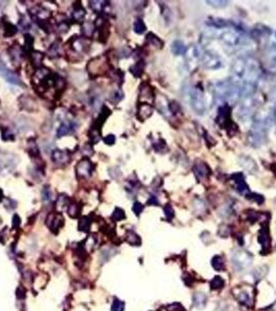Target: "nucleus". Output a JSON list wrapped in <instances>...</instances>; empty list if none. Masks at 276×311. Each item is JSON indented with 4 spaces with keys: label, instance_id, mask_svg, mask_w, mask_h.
Here are the masks:
<instances>
[{
    "label": "nucleus",
    "instance_id": "f257e3e1",
    "mask_svg": "<svg viewBox=\"0 0 276 311\" xmlns=\"http://www.w3.org/2000/svg\"><path fill=\"white\" fill-rule=\"evenodd\" d=\"M189 102L191 108L197 114H204L206 111V101L203 89L200 86H194L189 93Z\"/></svg>",
    "mask_w": 276,
    "mask_h": 311
},
{
    "label": "nucleus",
    "instance_id": "f03ea898",
    "mask_svg": "<svg viewBox=\"0 0 276 311\" xmlns=\"http://www.w3.org/2000/svg\"><path fill=\"white\" fill-rule=\"evenodd\" d=\"M232 263L235 269L242 271L251 265L252 257L248 252L243 251V250H236L232 254Z\"/></svg>",
    "mask_w": 276,
    "mask_h": 311
},
{
    "label": "nucleus",
    "instance_id": "7ed1b4c3",
    "mask_svg": "<svg viewBox=\"0 0 276 311\" xmlns=\"http://www.w3.org/2000/svg\"><path fill=\"white\" fill-rule=\"evenodd\" d=\"M241 38H242L241 34L236 29L226 30V32H224L220 36L222 44L230 48L238 46L241 43Z\"/></svg>",
    "mask_w": 276,
    "mask_h": 311
},
{
    "label": "nucleus",
    "instance_id": "20e7f679",
    "mask_svg": "<svg viewBox=\"0 0 276 311\" xmlns=\"http://www.w3.org/2000/svg\"><path fill=\"white\" fill-rule=\"evenodd\" d=\"M75 170L78 178H90L94 172V165L87 158H84L78 162Z\"/></svg>",
    "mask_w": 276,
    "mask_h": 311
},
{
    "label": "nucleus",
    "instance_id": "39448f33",
    "mask_svg": "<svg viewBox=\"0 0 276 311\" xmlns=\"http://www.w3.org/2000/svg\"><path fill=\"white\" fill-rule=\"evenodd\" d=\"M104 56L96 57L93 60H91L87 65V69L88 73L92 76H100L102 75L105 71V66H106V60H103Z\"/></svg>",
    "mask_w": 276,
    "mask_h": 311
},
{
    "label": "nucleus",
    "instance_id": "423d86ee",
    "mask_svg": "<svg viewBox=\"0 0 276 311\" xmlns=\"http://www.w3.org/2000/svg\"><path fill=\"white\" fill-rule=\"evenodd\" d=\"M201 62L205 68L209 69H217L221 67L220 58L211 52H205L204 54H202Z\"/></svg>",
    "mask_w": 276,
    "mask_h": 311
},
{
    "label": "nucleus",
    "instance_id": "0eeeda50",
    "mask_svg": "<svg viewBox=\"0 0 276 311\" xmlns=\"http://www.w3.org/2000/svg\"><path fill=\"white\" fill-rule=\"evenodd\" d=\"M52 161L57 165H65L70 162L71 156L68 150L64 149H54L51 154Z\"/></svg>",
    "mask_w": 276,
    "mask_h": 311
},
{
    "label": "nucleus",
    "instance_id": "6e6552de",
    "mask_svg": "<svg viewBox=\"0 0 276 311\" xmlns=\"http://www.w3.org/2000/svg\"><path fill=\"white\" fill-rule=\"evenodd\" d=\"M185 55L187 58V64H188V66H191L190 69H192V67L194 69L193 64H196L199 60H201V54L199 52V49L194 46H191L188 49H186Z\"/></svg>",
    "mask_w": 276,
    "mask_h": 311
},
{
    "label": "nucleus",
    "instance_id": "1a4fd4ad",
    "mask_svg": "<svg viewBox=\"0 0 276 311\" xmlns=\"http://www.w3.org/2000/svg\"><path fill=\"white\" fill-rule=\"evenodd\" d=\"M110 112L111 111L109 110V108H107L106 106H104L101 110L100 114H99L98 118L96 119V122H95L92 130H95V131H98V132L101 133V128H102L103 124L105 123V119L110 115Z\"/></svg>",
    "mask_w": 276,
    "mask_h": 311
},
{
    "label": "nucleus",
    "instance_id": "9d476101",
    "mask_svg": "<svg viewBox=\"0 0 276 311\" xmlns=\"http://www.w3.org/2000/svg\"><path fill=\"white\" fill-rule=\"evenodd\" d=\"M88 47H90V43H88L87 39L85 37H76L73 38L72 43V48L78 53H84L87 51Z\"/></svg>",
    "mask_w": 276,
    "mask_h": 311
},
{
    "label": "nucleus",
    "instance_id": "9b49d317",
    "mask_svg": "<svg viewBox=\"0 0 276 311\" xmlns=\"http://www.w3.org/2000/svg\"><path fill=\"white\" fill-rule=\"evenodd\" d=\"M0 76L3 77L7 82L12 83V84L19 85L20 83H21V82H20L19 77L16 74H14L13 72H11V71H9V69H7L6 68H4L1 65H0Z\"/></svg>",
    "mask_w": 276,
    "mask_h": 311
},
{
    "label": "nucleus",
    "instance_id": "f8f14e48",
    "mask_svg": "<svg viewBox=\"0 0 276 311\" xmlns=\"http://www.w3.org/2000/svg\"><path fill=\"white\" fill-rule=\"evenodd\" d=\"M76 124L74 122H65L61 126L58 127L56 131V136L57 137H63L65 135L70 134L71 132L75 131L76 130Z\"/></svg>",
    "mask_w": 276,
    "mask_h": 311
},
{
    "label": "nucleus",
    "instance_id": "ddd939ff",
    "mask_svg": "<svg viewBox=\"0 0 276 311\" xmlns=\"http://www.w3.org/2000/svg\"><path fill=\"white\" fill-rule=\"evenodd\" d=\"M153 114V108L149 103H142L138 108V118L140 120H145Z\"/></svg>",
    "mask_w": 276,
    "mask_h": 311
},
{
    "label": "nucleus",
    "instance_id": "4468645a",
    "mask_svg": "<svg viewBox=\"0 0 276 311\" xmlns=\"http://www.w3.org/2000/svg\"><path fill=\"white\" fill-rule=\"evenodd\" d=\"M8 54H9V57H11V59L13 60V63H20V60H21L23 57L22 49L17 44L8 49Z\"/></svg>",
    "mask_w": 276,
    "mask_h": 311
},
{
    "label": "nucleus",
    "instance_id": "2eb2a0df",
    "mask_svg": "<svg viewBox=\"0 0 276 311\" xmlns=\"http://www.w3.org/2000/svg\"><path fill=\"white\" fill-rule=\"evenodd\" d=\"M193 172L195 173V175L199 177V178H204L207 176V174L209 173V168L208 166H207L205 163H196L194 168H193Z\"/></svg>",
    "mask_w": 276,
    "mask_h": 311
},
{
    "label": "nucleus",
    "instance_id": "dca6fc26",
    "mask_svg": "<svg viewBox=\"0 0 276 311\" xmlns=\"http://www.w3.org/2000/svg\"><path fill=\"white\" fill-rule=\"evenodd\" d=\"M192 303L196 308H204L207 303V296L203 293H195L192 297Z\"/></svg>",
    "mask_w": 276,
    "mask_h": 311
},
{
    "label": "nucleus",
    "instance_id": "f3484780",
    "mask_svg": "<svg viewBox=\"0 0 276 311\" xmlns=\"http://www.w3.org/2000/svg\"><path fill=\"white\" fill-rule=\"evenodd\" d=\"M153 90L151 88V86L149 85H141L140 88V96L139 98L142 100V101L145 102H151L153 100Z\"/></svg>",
    "mask_w": 276,
    "mask_h": 311
},
{
    "label": "nucleus",
    "instance_id": "a211bd4d",
    "mask_svg": "<svg viewBox=\"0 0 276 311\" xmlns=\"http://www.w3.org/2000/svg\"><path fill=\"white\" fill-rule=\"evenodd\" d=\"M86 13L85 9L80 4H75L74 11H73V20L75 22H82Z\"/></svg>",
    "mask_w": 276,
    "mask_h": 311
},
{
    "label": "nucleus",
    "instance_id": "6ab92c4d",
    "mask_svg": "<svg viewBox=\"0 0 276 311\" xmlns=\"http://www.w3.org/2000/svg\"><path fill=\"white\" fill-rule=\"evenodd\" d=\"M172 51L174 55H182L185 54L186 52V48H185V44L180 41V39H176L172 45Z\"/></svg>",
    "mask_w": 276,
    "mask_h": 311
},
{
    "label": "nucleus",
    "instance_id": "aec40b11",
    "mask_svg": "<svg viewBox=\"0 0 276 311\" xmlns=\"http://www.w3.org/2000/svg\"><path fill=\"white\" fill-rule=\"evenodd\" d=\"M95 32V25L91 22H84L81 27V33L85 38L91 37Z\"/></svg>",
    "mask_w": 276,
    "mask_h": 311
},
{
    "label": "nucleus",
    "instance_id": "412c9836",
    "mask_svg": "<svg viewBox=\"0 0 276 311\" xmlns=\"http://www.w3.org/2000/svg\"><path fill=\"white\" fill-rule=\"evenodd\" d=\"M224 284H225V281L220 276H215L210 281V286L214 290L221 289L224 286Z\"/></svg>",
    "mask_w": 276,
    "mask_h": 311
},
{
    "label": "nucleus",
    "instance_id": "4be33fe9",
    "mask_svg": "<svg viewBox=\"0 0 276 311\" xmlns=\"http://www.w3.org/2000/svg\"><path fill=\"white\" fill-rule=\"evenodd\" d=\"M44 60V54L38 51L32 52V63L35 68H38L42 66V63Z\"/></svg>",
    "mask_w": 276,
    "mask_h": 311
},
{
    "label": "nucleus",
    "instance_id": "5701e85b",
    "mask_svg": "<svg viewBox=\"0 0 276 311\" xmlns=\"http://www.w3.org/2000/svg\"><path fill=\"white\" fill-rule=\"evenodd\" d=\"M211 265L216 271H222L224 268L223 258L220 255H215L211 260Z\"/></svg>",
    "mask_w": 276,
    "mask_h": 311
},
{
    "label": "nucleus",
    "instance_id": "b1692460",
    "mask_svg": "<svg viewBox=\"0 0 276 311\" xmlns=\"http://www.w3.org/2000/svg\"><path fill=\"white\" fill-rule=\"evenodd\" d=\"M259 243L263 246V247H267L269 246V235H268V232L267 230H265L264 228L260 232V235H259Z\"/></svg>",
    "mask_w": 276,
    "mask_h": 311
},
{
    "label": "nucleus",
    "instance_id": "393cba45",
    "mask_svg": "<svg viewBox=\"0 0 276 311\" xmlns=\"http://www.w3.org/2000/svg\"><path fill=\"white\" fill-rule=\"evenodd\" d=\"M27 148H28L29 154H31L33 157H37V156H38L39 149H38V146L36 145L34 140H33V139L28 140V142H27Z\"/></svg>",
    "mask_w": 276,
    "mask_h": 311
},
{
    "label": "nucleus",
    "instance_id": "a878e982",
    "mask_svg": "<svg viewBox=\"0 0 276 311\" xmlns=\"http://www.w3.org/2000/svg\"><path fill=\"white\" fill-rule=\"evenodd\" d=\"M133 28H134V32L137 34V35H142L144 32H145V24L143 23V21L141 19H136L135 22H134V25H133Z\"/></svg>",
    "mask_w": 276,
    "mask_h": 311
},
{
    "label": "nucleus",
    "instance_id": "bb28decb",
    "mask_svg": "<svg viewBox=\"0 0 276 311\" xmlns=\"http://www.w3.org/2000/svg\"><path fill=\"white\" fill-rule=\"evenodd\" d=\"M3 28H4V35L5 36H13L18 32L17 27L14 24H12L11 22H8V21H6L4 23V27Z\"/></svg>",
    "mask_w": 276,
    "mask_h": 311
},
{
    "label": "nucleus",
    "instance_id": "cd10ccee",
    "mask_svg": "<svg viewBox=\"0 0 276 311\" xmlns=\"http://www.w3.org/2000/svg\"><path fill=\"white\" fill-rule=\"evenodd\" d=\"M105 3H106L105 1H90V7L95 13L99 14L103 11V8L106 5Z\"/></svg>",
    "mask_w": 276,
    "mask_h": 311
},
{
    "label": "nucleus",
    "instance_id": "c85d7f7f",
    "mask_svg": "<svg viewBox=\"0 0 276 311\" xmlns=\"http://www.w3.org/2000/svg\"><path fill=\"white\" fill-rule=\"evenodd\" d=\"M146 41L149 42L152 46H155L158 48H161V46H162V42L153 34H149L146 35Z\"/></svg>",
    "mask_w": 276,
    "mask_h": 311
},
{
    "label": "nucleus",
    "instance_id": "c756f323",
    "mask_svg": "<svg viewBox=\"0 0 276 311\" xmlns=\"http://www.w3.org/2000/svg\"><path fill=\"white\" fill-rule=\"evenodd\" d=\"M123 97H124V95H123V93H122V90H121V89H116V90H114V92L110 95L109 101H110L111 103L115 104V103L120 102L121 100L123 99Z\"/></svg>",
    "mask_w": 276,
    "mask_h": 311
},
{
    "label": "nucleus",
    "instance_id": "7c9ffc66",
    "mask_svg": "<svg viewBox=\"0 0 276 311\" xmlns=\"http://www.w3.org/2000/svg\"><path fill=\"white\" fill-rule=\"evenodd\" d=\"M127 241L132 245H139L140 244V239L135 233L133 232H128L127 234Z\"/></svg>",
    "mask_w": 276,
    "mask_h": 311
},
{
    "label": "nucleus",
    "instance_id": "2f4dec72",
    "mask_svg": "<svg viewBox=\"0 0 276 311\" xmlns=\"http://www.w3.org/2000/svg\"><path fill=\"white\" fill-rule=\"evenodd\" d=\"M130 71L135 77H140L142 74V71H143V65L140 63H138V64L134 65L133 67H131Z\"/></svg>",
    "mask_w": 276,
    "mask_h": 311
},
{
    "label": "nucleus",
    "instance_id": "473e14b6",
    "mask_svg": "<svg viewBox=\"0 0 276 311\" xmlns=\"http://www.w3.org/2000/svg\"><path fill=\"white\" fill-rule=\"evenodd\" d=\"M210 25H212L216 28H223V27H226V25H228V22L222 19H211Z\"/></svg>",
    "mask_w": 276,
    "mask_h": 311
},
{
    "label": "nucleus",
    "instance_id": "72a5a7b5",
    "mask_svg": "<svg viewBox=\"0 0 276 311\" xmlns=\"http://www.w3.org/2000/svg\"><path fill=\"white\" fill-rule=\"evenodd\" d=\"M124 308H125V304L121 300L115 299L113 301L112 306H111V311H124Z\"/></svg>",
    "mask_w": 276,
    "mask_h": 311
},
{
    "label": "nucleus",
    "instance_id": "f704fd0d",
    "mask_svg": "<svg viewBox=\"0 0 276 311\" xmlns=\"http://www.w3.org/2000/svg\"><path fill=\"white\" fill-rule=\"evenodd\" d=\"M33 45H34V37L32 35H25V45H24V48L26 51H32L33 49Z\"/></svg>",
    "mask_w": 276,
    "mask_h": 311
},
{
    "label": "nucleus",
    "instance_id": "c9c22d12",
    "mask_svg": "<svg viewBox=\"0 0 276 311\" xmlns=\"http://www.w3.org/2000/svg\"><path fill=\"white\" fill-rule=\"evenodd\" d=\"M124 218H125L124 210L121 208H115L112 215V219H114L115 221H121V220H123Z\"/></svg>",
    "mask_w": 276,
    "mask_h": 311
},
{
    "label": "nucleus",
    "instance_id": "e433bc0d",
    "mask_svg": "<svg viewBox=\"0 0 276 311\" xmlns=\"http://www.w3.org/2000/svg\"><path fill=\"white\" fill-rule=\"evenodd\" d=\"M167 311H186V309L181 303L176 302L167 306Z\"/></svg>",
    "mask_w": 276,
    "mask_h": 311
},
{
    "label": "nucleus",
    "instance_id": "4c0bfd02",
    "mask_svg": "<svg viewBox=\"0 0 276 311\" xmlns=\"http://www.w3.org/2000/svg\"><path fill=\"white\" fill-rule=\"evenodd\" d=\"M2 139L3 140H14V134L11 132V130L8 128H3L2 129Z\"/></svg>",
    "mask_w": 276,
    "mask_h": 311
},
{
    "label": "nucleus",
    "instance_id": "58836bf2",
    "mask_svg": "<svg viewBox=\"0 0 276 311\" xmlns=\"http://www.w3.org/2000/svg\"><path fill=\"white\" fill-rule=\"evenodd\" d=\"M249 195H250V196H247V198L250 199V200H253V202H255L256 204L262 205V204L264 203V197H263L262 195H260V194H254V193H251V194H249Z\"/></svg>",
    "mask_w": 276,
    "mask_h": 311
},
{
    "label": "nucleus",
    "instance_id": "ea45409f",
    "mask_svg": "<svg viewBox=\"0 0 276 311\" xmlns=\"http://www.w3.org/2000/svg\"><path fill=\"white\" fill-rule=\"evenodd\" d=\"M207 3H209V5L214 6V7H224L228 5V1H213V0L207 1Z\"/></svg>",
    "mask_w": 276,
    "mask_h": 311
},
{
    "label": "nucleus",
    "instance_id": "a19ab883",
    "mask_svg": "<svg viewBox=\"0 0 276 311\" xmlns=\"http://www.w3.org/2000/svg\"><path fill=\"white\" fill-rule=\"evenodd\" d=\"M48 53L50 54V56H52V57L57 56V55H58V53H59V47H58V44H57V43L53 44V45L51 46L50 50H49V51H48Z\"/></svg>",
    "mask_w": 276,
    "mask_h": 311
},
{
    "label": "nucleus",
    "instance_id": "79ce46f5",
    "mask_svg": "<svg viewBox=\"0 0 276 311\" xmlns=\"http://www.w3.org/2000/svg\"><path fill=\"white\" fill-rule=\"evenodd\" d=\"M104 142H105L107 145H113L114 142H115V137H114V135L110 134V135H107L106 137H104Z\"/></svg>",
    "mask_w": 276,
    "mask_h": 311
},
{
    "label": "nucleus",
    "instance_id": "37998d69",
    "mask_svg": "<svg viewBox=\"0 0 276 311\" xmlns=\"http://www.w3.org/2000/svg\"><path fill=\"white\" fill-rule=\"evenodd\" d=\"M88 226H90V223H88L87 219L86 218H82L80 220V222H79V227H80L81 230H84V232H86V230L88 229Z\"/></svg>",
    "mask_w": 276,
    "mask_h": 311
},
{
    "label": "nucleus",
    "instance_id": "c03bdc74",
    "mask_svg": "<svg viewBox=\"0 0 276 311\" xmlns=\"http://www.w3.org/2000/svg\"><path fill=\"white\" fill-rule=\"evenodd\" d=\"M42 194H43V199L44 200H50V190H49L48 186H45L42 190Z\"/></svg>",
    "mask_w": 276,
    "mask_h": 311
},
{
    "label": "nucleus",
    "instance_id": "a18cd8bd",
    "mask_svg": "<svg viewBox=\"0 0 276 311\" xmlns=\"http://www.w3.org/2000/svg\"><path fill=\"white\" fill-rule=\"evenodd\" d=\"M164 212H165L166 217L169 218V219H172V218L173 217V209H172V207L170 205H167V206L165 207Z\"/></svg>",
    "mask_w": 276,
    "mask_h": 311
},
{
    "label": "nucleus",
    "instance_id": "49530a36",
    "mask_svg": "<svg viewBox=\"0 0 276 311\" xmlns=\"http://www.w3.org/2000/svg\"><path fill=\"white\" fill-rule=\"evenodd\" d=\"M237 298H238V300L240 301L241 303H246V302H248V300H249V296L246 294V293H240L238 296H237Z\"/></svg>",
    "mask_w": 276,
    "mask_h": 311
},
{
    "label": "nucleus",
    "instance_id": "de8ad7c7",
    "mask_svg": "<svg viewBox=\"0 0 276 311\" xmlns=\"http://www.w3.org/2000/svg\"><path fill=\"white\" fill-rule=\"evenodd\" d=\"M143 209V207H142V205L140 204V203H134V206H133V210H134V213L136 214V215H139L140 213H141V210Z\"/></svg>",
    "mask_w": 276,
    "mask_h": 311
},
{
    "label": "nucleus",
    "instance_id": "09e8293b",
    "mask_svg": "<svg viewBox=\"0 0 276 311\" xmlns=\"http://www.w3.org/2000/svg\"><path fill=\"white\" fill-rule=\"evenodd\" d=\"M58 29L61 30V32L65 33V32H67V30L69 29V25L67 24L66 21H61V22H59V24H58Z\"/></svg>",
    "mask_w": 276,
    "mask_h": 311
},
{
    "label": "nucleus",
    "instance_id": "8fccbe9b",
    "mask_svg": "<svg viewBox=\"0 0 276 311\" xmlns=\"http://www.w3.org/2000/svg\"><path fill=\"white\" fill-rule=\"evenodd\" d=\"M2 199H3V192H2V190L0 189V202H1Z\"/></svg>",
    "mask_w": 276,
    "mask_h": 311
}]
</instances>
